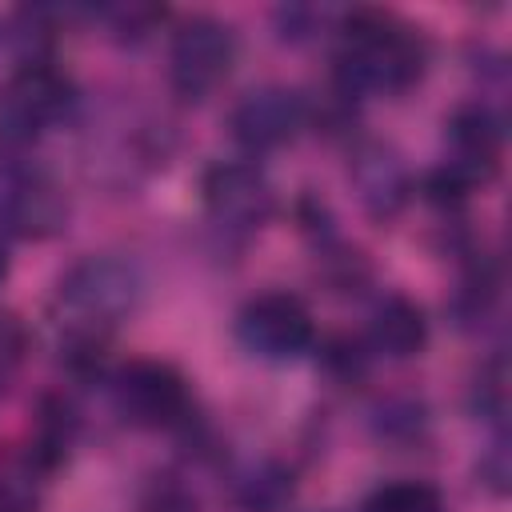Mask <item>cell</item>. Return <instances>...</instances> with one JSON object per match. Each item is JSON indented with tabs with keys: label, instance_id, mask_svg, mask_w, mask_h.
Instances as JSON below:
<instances>
[{
	"label": "cell",
	"instance_id": "6da1fadb",
	"mask_svg": "<svg viewBox=\"0 0 512 512\" xmlns=\"http://www.w3.org/2000/svg\"><path fill=\"white\" fill-rule=\"evenodd\" d=\"M140 292H144L140 268L112 252L84 256L60 276L52 292V316L60 336L56 348L76 376L100 368L112 328L124 316H132V308L140 304Z\"/></svg>",
	"mask_w": 512,
	"mask_h": 512
},
{
	"label": "cell",
	"instance_id": "7a4b0ae2",
	"mask_svg": "<svg viewBox=\"0 0 512 512\" xmlns=\"http://www.w3.org/2000/svg\"><path fill=\"white\" fill-rule=\"evenodd\" d=\"M336 88L344 96H404L424 80L428 44L420 28L380 8H352L336 24Z\"/></svg>",
	"mask_w": 512,
	"mask_h": 512
},
{
	"label": "cell",
	"instance_id": "3957f363",
	"mask_svg": "<svg viewBox=\"0 0 512 512\" xmlns=\"http://www.w3.org/2000/svg\"><path fill=\"white\" fill-rule=\"evenodd\" d=\"M76 104V84L52 60H16L0 80V140L28 144L64 120Z\"/></svg>",
	"mask_w": 512,
	"mask_h": 512
},
{
	"label": "cell",
	"instance_id": "277c9868",
	"mask_svg": "<svg viewBox=\"0 0 512 512\" xmlns=\"http://www.w3.org/2000/svg\"><path fill=\"white\" fill-rule=\"evenodd\" d=\"M240 36L228 20L196 12L176 24L168 44V84L180 100H204L212 96L236 68Z\"/></svg>",
	"mask_w": 512,
	"mask_h": 512
},
{
	"label": "cell",
	"instance_id": "5b68a950",
	"mask_svg": "<svg viewBox=\"0 0 512 512\" xmlns=\"http://www.w3.org/2000/svg\"><path fill=\"white\" fill-rule=\"evenodd\" d=\"M108 392L116 416L132 428L160 432V428H184L192 420L188 380L164 360H128L124 368H116Z\"/></svg>",
	"mask_w": 512,
	"mask_h": 512
},
{
	"label": "cell",
	"instance_id": "8992f818",
	"mask_svg": "<svg viewBox=\"0 0 512 512\" xmlns=\"http://www.w3.org/2000/svg\"><path fill=\"white\" fill-rule=\"evenodd\" d=\"M200 200L208 220L224 236H252L276 212L272 180L252 160H216L200 176Z\"/></svg>",
	"mask_w": 512,
	"mask_h": 512
},
{
	"label": "cell",
	"instance_id": "52a82bcc",
	"mask_svg": "<svg viewBox=\"0 0 512 512\" xmlns=\"http://www.w3.org/2000/svg\"><path fill=\"white\" fill-rule=\"evenodd\" d=\"M236 340L260 360H296L312 348L316 324L296 292H260L236 312Z\"/></svg>",
	"mask_w": 512,
	"mask_h": 512
},
{
	"label": "cell",
	"instance_id": "ba28073f",
	"mask_svg": "<svg viewBox=\"0 0 512 512\" xmlns=\"http://www.w3.org/2000/svg\"><path fill=\"white\" fill-rule=\"evenodd\" d=\"M308 120H312L308 96H300L288 84H256L232 104L228 132L244 152L260 156V152H276L292 144Z\"/></svg>",
	"mask_w": 512,
	"mask_h": 512
},
{
	"label": "cell",
	"instance_id": "9c48e42d",
	"mask_svg": "<svg viewBox=\"0 0 512 512\" xmlns=\"http://www.w3.org/2000/svg\"><path fill=\"white\" fill-rule=\"evenodd\" d=\"M348 184L372 220H396L412 200V172L384 140H360L348 156Z\"/></svg>",
	"mask_w": 512,
	"mask_h": 512
},
{
	"label": "cell",
	"instance_id": "30bf717a",
	"mask_svg": "<svg viewBox=\"0 0 512 512\" xmlns=\"http://www.w3.org/2000/svg\"><path fill=\"white\" fill-rule=\"evenodd\" d=\"M444 140H448V156H444V168L452 176H460L468 188L476 184H488L500 168V116L484 104V100H472V104H460L448 124H444Z\"/></svg>",
	"mask_w": 512,
	"mask_h": 512
},
{
	"label": "cell",
	"instance_id": "8fae6325",
	"mask_svg": "<svg viewBox=\"0 0 512 512\" xmlns=\"http://www.w3.org/2000/svg\"><path fill=\"white\" fill-rule=\"evenodd\" d=\"M364 348L388 360H412L428 348V316L424 308L404 292H384L368 312V336Z\"/></svg>",
	"mask_w": 512,
	"mask_h": 512
},
{
	"label": "cell",
	"instance_id": "7c38bea8",
	"mask_svg": "<svg viewBox=\"0 0 512 512\" xmlns=\"http://www.w3.org/2000/svg\"><path fill=\"white\" fill-rule=\"evenodd\" d=\"M76 432H80L76 404H72L68 396H60V392L40 396L36 416H32V436H28L24 460H28L40 476L56 472V468L68 460V452H72V444H76Z\"/></svg>",
	"mask_w": 512,
	"mask_h": 512
},
{
	"label": "cell",
	"instance_id": "4fadbf2b",
	"mask_svg": "<svg viewBox=\"0 0 512 512\" xmlns=\"http://www.w3.org/2000/svg\"><path fill=\"white\" fill-rule=\"evenodd\" d=\"M296 500V476L280 460H256L232 480V504L240 512H284Z\"/></svg>",
	"mask_w": 512,
	"mask_h": 512
},
{
	"label": "cell",
	"instance_id": "5bb4252c",
	"mask_svg": "<svg viewBox=\"0 0 512 512\" xmlns=\"http://www.w3.org/2000/svg\"><path fill=\"white\" fill-rule=\"evenodd\" d=\"M360 512H444V496L424 480H392L380 484Z\"/></svg>",
	"mask_w": 512,
	"mask_h": 512
},
{
	"label": "cell",
	"instance_id": "9a60e30c",
	"mask_svg": "<svg viewBox=\"0 0 512 512\" xmlns=\"http://www.w3.org/2000/svg\"><path fill=\"white\" fill-rule=\"evenodd\" d=\"M0 512H40V472L24 456H0Z\"/></svg>",
	"mask_w": 512,
	"mask_h": 512
},
{
	"label": "cell",
	"instance_id": "2e32d148",
	"mask_svg": "<svg viewBox=\"0 0 512 512\" xmlns=\"http://www.w3.org/2000/svg\"><path fill=\"white\" fill-rule=\"evenodd\" d=\"M372 432L380 440H416L424 432V404L412 400V396H388L372 408Z\"/></svg>",
	"mask_w": 512,
	"mask_h": 512
},
{
	"label": "cell",
	"instance_id": "e0dca14e",
	"mask_svg": "<svg viewBox=\"0 0 512 512\" xmlns=\"http://www.w3.org/2000/svg\"><path fill=\"white\" fill-rule=\"evenodd\" d=\"M136 512H200V500H196V492H192L180 476L156 472V476H148V484L140 488Z\"/></svg>",
	"mask_w": 512,
	"mask_h": 512
},
{
	"label": "cell",
	"instance_id": "ac0fdd59",
	"mask_svg": "<svg viewBox=\"0 0 512 512\" xmlns=\"http://www.w3.org/2000/svg\"><path fill=\"white\" fill-rule=\"evenodd\" d=\"M100 20L108 24V32L120 44H140L156 28V20H164V8H156V4H116V8H104Z\"/></svg>",
	"mask_w": 512,
	"mask_h": 512
},
{
	"label": "cell",
	"instance_id": "d6986e66",
	"mask_svg": "<svg viewBox=\"0 0 512 512\" xmlns=\"http://www.w3.org/2000/svg\"><path fill=\"white\" fill-rule=\"evenodd\" d=\"M28 344H32L28 324L16 312H0V396L8 392L12 376L20 372V364L28 356Z\"/></svg>",
	"mask_w": 512,
	"mask_h": 512
},
{
	"label": "cell",
	"instance_id": "ffe728a7",
	"mask_svg": "<svg viewBox=\"0 0 512 512\" xmlns=\"http://www.w3.org/2000/svg\"><path fill=\"white\" fill-rule=\"evenodd\" d=\"M272 20H276L280 40H312L332 20V12L328 8H312V4H284V8L272 12Z\"/></svg>",
	"mask_w": 512,
	"mask_h": 512
},
{
	"label": "cell",
	"instance_id": "44dd1931",
	"mask_svg": "<svg viewBox=\"0 0 512 512\" xmlns=\"http://www.w3.org/2000/svg\"><path fill=\"white\" fill-rule=\"evenodd\" d=\"M324 368H328L340 384H352V380H360V376H364V368H368V352H364V344H360V340L336 336V340L324 348Z\"/></svg>",
	"mask_w": 512,
	"mask_h": 512
},
{
	"label": "cell",
	"instance_id": "7402d4cb",
	"mask_svg": "<svg viewBox=\"0 0 512 512\" xmlns=\"http://www.w3.org/2000/svg\"><path fill=\"white\" fill-rule=\"evenodd\" d=\"M480 476L488 480V488L500 496L508 488V464H504V444H492L488 460H480Z\"/></svg>",
	"mask_w": 512,
	"mask_h": 512
},
{
	"label": "cell",
	"instance_id": "603a6c76",
	"mask_svg": "<svg viewBox=\"0 0 512 512\" xmlns=\"http://www.w3.org/2000/svg\"><path fill=\"white\" fill-rule=\"evenodd\" d=\"M4 276H8V256H4V248H0V284H4Z\"/></svg>",
	"mask_w": 512,
	"mask_h": 512
}]
</instances>
